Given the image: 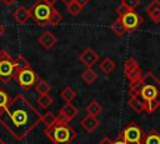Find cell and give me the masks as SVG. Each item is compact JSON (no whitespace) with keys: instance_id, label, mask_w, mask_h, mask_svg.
<instances>
[{"instance_id":"cell-1","label":"cell","mask_w":160,"mask_h":144,"mask_svg":"<svg viewBox=\"0 0 160 144\" xmlns=\"http://www.w3.org/2000/svg\"><path fill=\"white\" fill-rule=\"evenodd\" d=\"M41 121V114L21 94L10 99L6 108L0 110V124L16 139H25Z\"/></svg>"},{"instance_id":"cell-2","label":"cell","mask_w":160,"mask_h":144,"mask_svg":"<svg viewBox=\"0 0 160 144\" xmlns=\"http://www.w3.org/2000/svg\"><path fill=\"white\" fill-rule=\"evenodd\" d=\"M139 98L144 103L145 113H154L160 106V80L151 71L142 74Z\"/></svg>"},{"instance_id":"cell-3","label":"cell","mask_w":160,"mask_h":144,"mask_svg":"<svg viewBox=\"0 0 160 144\" xmlns=\"http://www.w3.org/2000/svg\"><path fill=\"white\" fill-rule=\"evenodd\" d=\"M44 133L54 144H70L76 138V131L72 126L59 119L51 126L45 128Z\"/></svg>"},{"instance_id":"cell-4","label":"cell","mask_w":160,"mask_h":144,"mask_svg":"<svg viewBox=\"0 0 160 144\" xmlns=\"http://www.w3.org/2000/svg\"><path fill=\"white\" fill-rule=\"evenodd\" d=\"M54 5L49 4L45 0H38L31 8H30V15L31 19L40 26V28H45L49 26L50 23V18L54 10Z\"/></svg>"},{"instance_id":"cell-5","label":"cell","mask_w":160,"mask_h":144,"mask_svg":"<svg viewBox=\"0 0 160 144\" xmlns=\"http://www.w3.org/2000/svg\"><path fill=\"white\" fill-rule=\"evenodd\" d=\"M15 76L16 71L14 66V58L6 50H0V81L8 84Z\"/></svg>"},{"instance_id":"cell-6","label":"cell","mask_w":160,"mask_h":144,"mask_svg":"<svg viewBox=\"0 0 160 144\" xmlns=\"http://www.w3.org/2000/svg\"><path fill=\"white\" fill-rule=\"evenodd\" d=\"M119 136L122 138L129 144H142L145 133H144V130L141 129V126L139 124L131 121V123L126 124L122 128Z\"/></svg>"},{"instance_id":"cell-7","label":"cell","mask_w":160,"mask_h":144,"mask_svg":"<svg viewBox=\"0 0 160 144\" xmlns=\"http://www.w3.org/2000/svg\"><path fill=\"white\" fill-rule=\"evenodd\" d=\"M15 79L18 80L20 86L22 89H25V90H30V89L35 88L36 83L39 81V78H38L36 73L31 68H28V69H24V70L19 71L16 74Z\"/></svg>"},{"instance_id":"cell-8","label":"cell","mask_w":160,"mask_h":144,"mask_svg":"<svg viewBox=\"0 0 160 144\" xmlns=\"http://www.w3.org/2000/svg\"><path fill=\"white\" fill-rule=\"evenodd\" d=\"M122 73H124V75L126 76V79L129 81H134V80H138V79L142 78V70H141L139 63L134 58H131V56L128 58L124 61Z\"/></svg>"},{"instance_id":"cell-9","label":"cell","mask_w":160,"mask_h":144,"mask_svg":"<svg viewBox=\"0 0 160 144\" xmlns=\"http://www.w3.org/2000/svg\"><path fill=\"white\" fill-rule=\"evenodd\" d=\"M120 19H121V21H122V24L128 31H134L142 24L141 16L135 11H129L128 14H125Z\"/></svg>"},{"instance_id":"cell-10","label":"cell","mask_w":160,"mask_h":144,"mask_svg":"<svg viewBox=\"0 0 160 144\" xmlns=\"http://www.w3.org/2000/svg\"><path fill=\"white\" fill-rule=\"evenodd\" d=\"M78 114H79V109L72 103H65L59 110L58 119L65 123H70Z\"/></svg>"},{"instance_id":"cell-11","label":"cell","mask_w":160,"mask_h":144,"mask_svg":"<svg viewBox=\"0 0 160 144\" xmlns=\"http://www.w3.org/2000/svg\"><path fill=\"white\" fill-rule=\"evenodd\" d=\"M99 60V55L91 49V48H86L81 54H80V61L88 66V68H91L96 61Z\"/></svg>"},{"instance_id":"cell-12","label":"cell","mask_w":160,"mask_h":144,"mask_svg":"<svg viewBox=\"0 0 160 144\" xmlns=\"http://www.w3.org/2000/svg\"><path fill=\"white\" fill-rule=\"evenodd\" d=\"M80 125H81V128H82L85 131L92 133V131H95V130L98 129V126L100 125V121L98 120L96 116H92V115H89V114H88L86 116H84V118L81 119Z\"/></svg>"},{"instance_id":"cell-13","label":"cell","mask_w":160,"mask_h":144,"mask_svg":"<svg viewBox=\"0 0 160 144\" xmlns=\"http://www.w3.org/2000/svg\"><path fill=\"white\" fill-rule=\"evenodd\" d=\"M38 41H39V44H40L45 50H49V49H51L52 46H55V44L58 43V39H56V36H55L51 31H45L44 34H41V35L39 36Z\"/></svg>"},{"instance_id":"cell-14","label":"cell","mask_w":160,"mask_h":144,"mask_svg":"<svg viewBox=\"0 0 160 144\" xmlns=\"http://www.w3.org/2000/svg\"><path fill=\"white\" fill-rule=\"evenodd\" d=\"M12 16H14V20H15L18 24L24 25L25 23H28V21L31 19L30 9H28V8H25V6H19V8L14 11Z\"/></svg>"},{"instance_id":"cell-15","label":"cell","mask_w":160,"mask_h":144,"mask_svg":"<svg viewBox=\"0 0 160 144\" xmlns=\"http://www.w3.org/2000/svg\"><path fill=\"white\" fill-rule=\"evenodd\" d=\"M146 13L152 23H160V0H152L146 8Z\"/></svg>"},{"instance_id":"cell-16","label":"cell","mask_w":160,"mask_h":144,"mask_svg":"<svg viewBox=\"0 0 160 144\" xmlns=\"http://www.w3.org/2000/svg\"><path fill=\"white\" fill-rule=\"evenodd\" d=\"M142 144H160V133L154 129L149 130L144 136Z\"/></svg>"},{"instance_id":"cell-17","label":"cell","mask_w":160,"mask_h":144,"mask_svg":"<svg viewBox=\"0 0 160 144\" xmlns=\"http://www.w3.org/2000/svg\"><path fill=\"white\" fill-rule=\"evenodd\" d=\"M99 68H100V70L105 74V75H109L110 73H112L114 70H115V68H116V64L110 59V58H105L101 63H100V65H99Z\"/></svg>"},{"instance_id":"cell-18","label":"cell","mask_w":160,"mask_h":144,"mask_svg":"<svg viewBox=\"0 0 160 144\" xmlns=\"http://www.w3.org/2000/svg\"><path fill=\"white\" fill-rule=\"evenodd\" d=\"M14 66H15V71L16 74L24 69H28V68H31L30 66V63L22 56V55H18L14 58Z\"/></svg>"},{"instance_id":"cell-19","label":"cell","mask_w":160,"mask_h":144,"mask_svg":"<svg viewBox=\"0 0 160 144\" xmlns=\"http://www.w3.org/2000/svg\"><path fill=\"white\" fill-rule=\"evenodd\" d=\"M60 98L65 101V103H71L75 98H76V91L71 88V86H66L60 91Z\"/></svg>"},{"instance_id":"cell-20","label":"cell","mask_w":160,"mask_h":144,"mask_svg":"<svg viewBox=\"0 0 160 144\" xmlns=\"http://www.w3.org/2000/svg\"><path fill=\"white\" fill-rule=\"evenodd\" d=\"M86 111H88L89 115L98 116V115L102 111V106H101V104H100L99 101L92 100V101H90V103L86 105Z\"/></svg>"},{"instance_id":"cell-21","label":"cell","mask_w":160,"mask_h":144,"mask_svg":"<svg viewBox=\"0 0 160 144\" xmlns=\"http://www.w3.org/2000/svg\"><path fill=\"white\" fill-rule=\"evenodd\" d=\"M111 30H112V33H115V35H118V36H124V35L128 33V30L125 29V26H124V24H122V21H121L120 18H118V19L111 24Z\"/></svg>"},{"instance_id":"cell-22","label":"cell","mask_w":160,"mask_h":144,"mask_svg":"<svg viewBox=\"0 0 160 144\" xmlns=\"http://www.w3.org/2000/svg\"><path fill=\"white\" fill-rule=\"evenodd\" d=\"M81 79H82V81H84L85 84L91 85V84L98 79V74H96V71H94L91 68H88V69L81 74Z\"/></svg>"},{"instance_id":"cell-23","label":"cell","mask_w":160,"mask_h":144,"mask_svg":"<svg viewBox=\"0 0 160 144\" xmlns=\"http://www.w3.org/2000/svg\"><path fill=\"white\" fill-rule=\"evenodd\" d=\"M141 90V79L130 81V88H129V96L130 98H139Z\"/></svg>"},{"instance_id":"cell-24","label":"cell","mask_w":160,"mask_h":144,"mask_svg":"<svg viewBox=\"0 0 160 144\" xmlns=\"http://www.w3.org/2000/svg\"><path fill=\"white\" fill-rule=\"evenodd\" d=\"M129 106L135 111V113H142L144 111V103L140 98H129V101H128Z\"/></svg>"},{"instance_id":"cell-25","label":"cell","mask_w":160,"mask_h":144,"mask_svg":"<svg viewBox=\"0 0 160 144\" xmlns=\"http://www.w3.org/2000/svg\"><path fill=\"white\" fill-rule=\"evenodd\" d=\"M51 86L49 85V83H46L45 80H39L35 85V90L38 91L39 95H45V94H49Z\"/></svg>"},{"instance_id":"cell-26","label":"cell","mask_w":160,"mask_h":144,"mask_svg":"<svg viewBox=\"0 0 160 144\" xmlns=\"http://www.w3.org/2000/svg\"><path fill=\"white\" fill-rule=\"evenodd\" d=\"M58 120V116H55L51 111H46L44 115H41V121L44 123L45 128L51 126L52 124H55V121Z\"/></svg>"},{"instance_id":"cell-27","label":"cell","mask_w":160,"mask_h":144,"mask_svg":"<svg viewBox=\"0 0 160 144\" xmlns=\"http://www.w3.org/2000/svg\"><path fill=\"white\" fill-rule=\"evenodd\" d=\"M52 101H54V99H52V96H50L49 94L40 95V96L38 98V104H39L41 108H44V109H48V108L52 104Z\"/></svg>"},{"instance_id":"cell-28","label":"cell","mask_w":160,"mask_h":144,"mask_svg":"<svg viewBox=\"0 0 160 144\" xmlns=\"http://www.w3.org/2000/svg\"><path fill=\"white\" fill-rule=\"evenodd\" d=\"M61 20H62V15L60 14V11H59L56 8H54L52 14H51V18H50V23H49V25H50V26H56Z\"/></svg>"},{"instance_id":"cell-29","label":"cell","mask_w":160,"mask_h":144,"mask_svg":"<svg viewBox=\"0 0 160 144\" xmlns=\"http://www.w3.org/2000/svg\"><path fill=\"white\" fill-rule=\"evenodd\" d=\"M121 5L129 11H135V9L140 5V0H121Z\"/></svg>"},{"instance_id":"cell-30","label":"cell","mask_w":160,"mask_h":144,"mask_svg":"<svg viewBox=\"0 0 160 144\" xmlns=\"http://www.w3.org/2000/svg\"><path fill=\"white\" fill-rule=\"evenodd\" d=\"M9 103H10V96H9L8 91H5L4 89L0 88V110L6 108Z\"/></svg>"},{"instance_id":"cell-31","label":"cell","mask_w":160,"mask_h":144,"mask_svg":"<svg viewBox=\"0 0 160 144\" xmlns=\"http://www.w3.org/2000/svg\"><path fill=\"white\" fill-rule=\"evenodd\" d=\"M81 10H82V9H81V8H80L78 4H75V3H72L71 5H69V6H68V11H69L71 15H74V16L79 15Z\"/></svg>"},{"instance_id":"cell-32","label":"cell","mask_w":160,"mask_h":144,"mask_svg":"<svg viewBox=\"0 0 160 144\" xmlns=\"http://www.w3.org/2000/svg\"><path fill=\"white\" fill-rule=\"evenodd\" d=\"M129 13V10L125 8V6H122L121 4L116 8V14H118V18H122L125 14H128Z\"/></svg>"},{"instance_id":"cell-33","label":"cell","mask_w":160,"mask_h":144,"mask_svg":"<svg viewBox=\"0 0 160 144\" xmlns=\"http://www.w3.org/2000/svg\"><path fill=\"white\" fill-rule=\"evenodd\" d=\"M89 1H90V0H75V4H78L81 9H84V8L89 4Z\"/></svg>"},{"instance_id":"cell-34","label":"cell","mask_w":160,"mask_h":144,"mask_svg":"<svg viewBox=\"0 0 160 144\" xmlns=\"http://www.w3.org/2000/svg\"><path fill=\"white\" fill-rule=\"evenodd\" d=\"M111 144H129L128 141H125L122 138H120V136H118L114 141H111Z\"/></svg>"},{"instance_id":"cell-35","label":"cell","mask_w":160,"mask_h":144,"mask_svg":"<svg viewBox=\"0 0 160 144\" xmlns=\"http://www.w3.org/2000/svg\"><path fill=\"white\" fill-rule=\"evenodd\" d=\"M61 1L65 4V6H66V8H68L69 5H71L72 3H75V0H61Z\"/></svg>"},{"instance_id":"cell-36","label":"cell","mask_w":160,"mask_h":144,"mask_svg":"<svg viewBox=\"0 0 160 144\" xmlns=\"http://www.w3.org/2000/svg\"><path fill=\"white\" fill-rule=\"evenodd\" d=\"M0 1H2L5 5H12V4H14L16 0H0Z\"/></svg>"},{"instance_id":"cell-37","label":"cell","mask_w":160,"mask_h":144,"mask_svg":"<svg viewBox=\"0 0 160 144\" xmlns=\"http://www.w3.org/2000/svg\"><path fill=\"white\" fill-rule=\"evenodd\" d=\"M99 144H111V140H110L109 138H104Z\"/></svg>"},{"instance_id":"cell-38","label":"cell","mask_w":160,"mask_h":144,"mask_svg":"<svg viewBox=\"0 0 160 144\" xmlns=\"http://www.w3.org/2000/svg\"><path fill=\"white\" fill-rule=\"evenodd\" d=\"M4 33H5V26H4L2 24H0V36H1Z\"/></svg>"},{"instance_id":"cell-39","label":"cell","mask_w":160,"mask_h":144,"mask_svg":"<svg viewBox=\"0 0 160 144\" xmlns=\"http://www.w3.org/2000/svg\"><path fill=\"white\" fill-rule=\"evenodd\" d=\"M45 1H48V3L51 4V5H55V3H56L58 0H45Z\"/></svg>"},{"instance_id":"cell-40","label":"cell","mask_w":160,"mask_h":144,"mask_svg":"<svg viewBox=\"0 0 160 144\" xmlns=\"http://www.w3.org/2000/svg\"><path fill=\"white\" fill-rule=\"evenodd\" d=\"M0 144H6V143H5V141H4L2 139H0Z\"/></svg>"}]
</instances>
